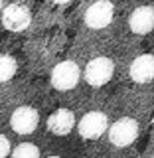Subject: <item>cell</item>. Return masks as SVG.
Listing matches in <instances>:
<instances>
[{"label":"cell","mask_w":154,"mask_h":158,"mask_svg":"<svg viewBox=\"0 0 154 158\" xmlns=\"http://www.w3.org/2000/svg\"><path fill=\"white\" fill-rule=\"evenodd\" d=\"M113 71H115V63L109 57H95L87 63L85 67V81L91 87H101L111 81Z\"/></svg>","instance_id":"3957f363"},{"label":"cell","mask_w":154,"mask_h":158,"mask_svg":"<svg viewBox=\"0 0 154 158\" xmlns=\"http://www.w3.org/2000/svg\"><path fill=\"white\" fill-rule=\"evenodd\" d=\"M32 22V12L24 4H10L2 10V26L10 32H22Z\"/></svg>","instance_id":"277c9868"},{"label":"cell","mask_w":154,"mask_h":158,"mask_svg":"<svg viewBox=\"0 0 154 158\" xmlns=\"http://www.w3.org/2000/svg\"><path fill=\"white\" fill-rule=\"evenodd\" d=\"M40 123V115L36 109L32 107H18L16 111L12 113V118H10V125L12 128L18 132V135H32L34 131H36Z\"/></svg>","instance_id":"52a82bcc"},{"label":"cell","mask_w":154,"mask_h":158,"mask_svg":"<svg viewBox=\"0 0 154 158\" xmlns=\"http://www.w3.org/2000/svg\"><path fill=\"white\" fill-rule=\"evenodd\" d=\"M10 154V140L4 135H0V158Z\"/></svg>","instance_id":"4fadbf2b"},{"label":"cell","mask_w":154,"mask_h":158,"mask_svg":"<svg viewBox=\"0 0 154 158\" xmlns=\"http://www.w3.org/2000/svg\"><path fill=\"white\" fill-rule=\"evenodd\" d=\"M109 127V118L105 113L101 111H91L87 113L85 117L79 121V135L83 138H89V140H93V138H99L103 135V132L107 131Z\"/></svg>","instance_id":"8992f818"},{"label":"cell","mask_w":154,"mask_h":158,"mask_svg":"<svg viewBox=\"0 0 154 158\" xmlns=\"http://www.w3.org/2000/svg\"><path fill=\"white\" fill-rule=\"evenodd\" d=\"M10 154L14 158H36V156H40V148L26 142V144H20L14 150H10Z\"/></svg>","instance_id":"7c38bea8"},{"label":"cell","mask_w":154,"mask_h":158,"mask_svg":"<svg viewBox=\"0 0 154 158\" xmlns=\"http://www.w3.org/2000/svg\"><path fill=\"white\" fill-rule=\"evenodd\" d=\"M128 26L135 34H150L154 26V10L152 6H138L136 10H132L131 18H128Z\"/></svg>","instance_id":"ba28073f"},{"label":"cell","mask_w":154,"mask_h":158,"mask_svg":"<svg viewBox=\"0 0 154 158\" xmlns=\"http://www.w3.org/2000/svg\"><path fill=\"white\" fill-rule=\"evenodd\" d=\"M113 16H115V6L109 0H99V2L91 4L85 12V24L93 30H101L107 28L109 24L113 22Z\"/></svg>","instance_id":"5b68a950"},{"label":"cell","mask_w":154,"mask_h":158,"mask_svg":"<svg viewBox=\"0 0 154 158\" xmlns=\"http://www.w3.org/2000/svg\"><path fill=\"white\" fill-rule=\"evenodd\" d=\"M107 128H109V140H111V144L119 146V148L132 144L138 136V123L131 117L119 118L115 125H111Z\"/></svg>","instance_id":"6da1fadb"},{"label":"cell","mask_w":154,"mask_h":158,"mask_svg":"<svg viewBox=\"0 0 154 158\" xmlns=\"http://www.w3.org/2000/svg\"><path fill=\"white\" fill-rule=\"evenodd\" d=\"M131 79L136 83H150L154 77V57L150 53L138 56L135 61L131 63Z\"/></svg>","instance_id":"30bf717a"},{"label":"cell","mask_w":154,"mask_h":158,"mask_svg":"<svg viewBox=\"0 0 154 158\" xmlns=\"http://www.w3.org/2000/svg\"><path fill=\"white\" fill-rule=\"evenodd\" d=\"M52 2H53V4H67L69 0H52Z\"/></svg>","instance_id":"5bb4252c"},{"label":"cell","mask_w":154,"mask_h":158,"mask_svg":"<svg viewBox=\"0 0 154 158\" xmlns=\"http://www.w3.org/2000/svg\"><path fill=\"white\" fill-rule=\"evenodd\" d=\"M79 77H81V69L75 61H61L52 69V85L59 91L73 89L79 83Z\"/></svg>","instance_id":"7a4b0ae2"},{"label":"cell","mask_w":154,"mask_h":158,"mask_svg":"<svg viewBox=\"0 0 154 158\" xmlns=\"http://www.w3.org/2000/svg\"><path fill=\"white\" fill-rule=\"evenodd\" d=\"M0 10H2V0H0Z\"/></svg>","instance_id":"9a60e30c"},{"label":"cell","mask_w":154,"mask_h":158,"mask_svg":"<svg viewBox=\"0 0 154 158\" xmlns=\"http://www.w3.org/2000/svg\"><path fill=\"white\" fill-rule=\"evenodd\" d=\"M73 127H75V115H73L71 111H67V109H59V111H56L53 115H49V118H48L49 132H53V135H57V136L69 135Z\"/></svg>","instance_id":"9c48e42d"},{"label":"cell","mask_w":154,"mask_h":158,"mask_svg":"<svg viewBox=\"0 0 154 158\" xmlns=\"http://www.w3.org/2000/svg\"><path fill=\"white\" fill-rule=\"evenodd\" d=\"M16 59L12 56H6V53H0V83L10 81L14 75H16Z\"/></svg>","instance_id":"8fae6325"}]
</instances>
